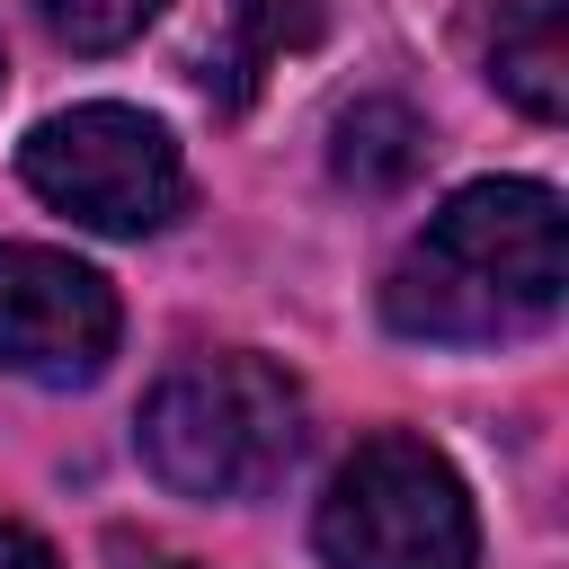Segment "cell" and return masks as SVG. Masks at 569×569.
I'll return each instance as SVG.
<instances>
[{"mask_svg":"<svg viewBox=\"0 0 569 569\" xmlns=\"http://www.w3.org/2000/svg\"><path fill=\"white\" fill-rule=\"evenodd\" d=\"M560 196L542 178H480L409 240V258L382 284V311L409 338L489 347L542 329L560 311Z\"/></svg>","mask_w":569,"mask_h":569,"instance_id":"1","label":"cell"},{"mask_svg":"<svg viewBox=\"0 0 569 569\" xmlns=\"http://www.w3.org/2000/svg\"><path fill=\"white\" fill-rule=\"evenodd\" d=\"M302 453V391L267 356H187L142 400V462L178 498H258Z\"/></svg>","mask_w":569,"mask_h":569,"instance_id":"2","label":"cell"},{"mask_svg":"<svg viewBox=\"0 0 569 569\" xmlns=\"http://www.w3.org/2000/svg\"><path fill=\"white\" fill-rule=\"evenodd\" d=\"M311 533L329 569H471L480 551L453 462L418 436H365L338 462Z\"/></svg>","mask_w":569,"mask_h":569,"instance_id":"3","label":"cell"},{"mask_svg":"<svg viewBox=\"0 0 569 569\" xmlns=\"http://www.w3.org/2000/svg\"><path fill=\"white\" fill-rule=\"evenodd\" d=\"M18 169L27 187L89 222V231H116V240H142L160 231L178 204H187V169H178V142L142 116V107H71V116H44L27 142H18Z\"/></svg>","mask_w":569,"mask_h":569,"instance_id":"4","label":"cell"},{"mask_svg":"<svg viewBox=\"0 0 569 569\" xmlns=\"http://www.w3.org/2000/svg\"><path fill=\"white\" fill-rule=\"evenodd\" d=\"M116 284L62 249L0 240V365L27 382H89L116 356Z\"/></svg>","mask_w":569,"mask_h":569,"instance_id":"5","label":"cell"},{"mask_svg":"<svg viewBox=\"0 0 569 569\" xmlns=\"http://www.w3.org/2000/svg\"><path fill=\"white\" fill-rule=\"evenodd\" d=\"M489 80H498L533 124H560V107H569L560 0H498V9H489Z\"/></svg>","mask_w":569,"mask_h":569,"instance_id":"6","label":"cell"},{"mask_svg":"<svg viewBox=\"0 0 569 569\" xmlns=\"http://www.w3.org/2000/svg\"><path fill=\"white\" fill-rule=\"evenodd\" d=\"M338 178L347 187H365V196H391V187H409L418 178V160H427V124H418V107H400V98H356L347 116H338Z\"/></svg>","mask_w":569,"mask_h":569,"instance_id":"7","label":"cell"},{"mask_svg":"<svg viewBox=\"0 0 569 569\" xmlns=\"http://www.w3.org/2000/svg\"><path fill=\"white\" fill-rule=\"evenodd\" d=\"M276 53H284L276 0H222L213 27H204V44H196V80H204L213 107H249V89L276 71Z\"/></svg>","mask_w":569,"mask_h":569,"instance_id":"8","label":"cell"},{"mask_svg":"<svg viewBox=\"0 0 569 569\" xmlns=\"http://www.w3.org/2000/svg\"><path fill=\"white\" fill-rule=\"evenodd\" d=\"M36 18L71 53H116V44H133L160 18V0H36Z\"/></svg>","mask_w":569,"mask_h":569,"instance_id":"9","label":"cell"},{"mask_svg":"<svg viewBox=\"0 0 569 569\" xmlns=\"http://www.w3.org/2000/svg\"><path fill=\"white\" fill-rule=\"evenodd\" d=\"M0 569H62V560H53L27 525H0Z\"/></svg>","mask_w":569,"mask_h":569,"instance_id":"10","label":"cell"}]
</instances>
